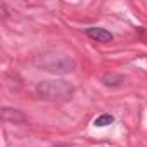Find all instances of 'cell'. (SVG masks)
Wrapping results in <instances>:
<instances>
[{"label":"cell","mask_w":147,"mask_h":147,"mask_svg":"<svg viewBox=\"0 0 147 147\" xmlns=\"http://www.w3.org/2000/svg\"><path fill=\"white\" fill-rule=\"evenodd\" d=\"M36 92L45 100H67L73 95L75 88L64 80H52V82H42L36 87Z\"/></svg>","instance_id":"obj_1"},{"label":"cell","mask_w":147,"mask_h":147,"mask_svg":"<svg viewBox=\"0 0 147 147\" xmlns=\"http://www.w3.org/2000/svg\"><path fill=\"white\" fill-rule=\"evenodd\" d=\"M36 64L42 66L45 71H50V73H67L75 67V61L71 57H66V55H49V54H43L36 59Z\"/></svg>","instance_id":"obj_2"},{"label":"cell","mask_w":147,"mask_h":147,"mask_svg":"<svg viewBox=\"0 0 147 147\" xmlns=\"http://www.w3.org/2000/svg\"><path fill=\"white\" fill-rule=\"evenodd\" d=\"M87 35L92 40H95V42H111L113 40V35L107 30H104V28H88Z\"/></svg>","instance_id":"obj_3"},{"label":"cell","mask_w":147,"mask_h":147,"mask_svg":"<svg viewBox=\"0 0 147 147\" xmlns=\"http://www.w3.org/2000/svg\"><path fill=\"white\" fill-rule=\"evenodd\" d=\"M114 121V118L111 116V114H102V116H99L95 121H94V125L95 126H107V125H111Z\"/></svg>","instance_id":"obj_4"},{"label":"cell","mask_w":147,"mask_h":147,"mask_svg":"<svg viewBox=\"0 0 147 147\" xmlns=\"http://www.w3.org/2000/svg\"><path fill=\"white\" fill-rule=\"evenodd\" d=\"M55 147H71V145H55Z\"/></svg>","instance_id":"obj_5"}]
</instances>
